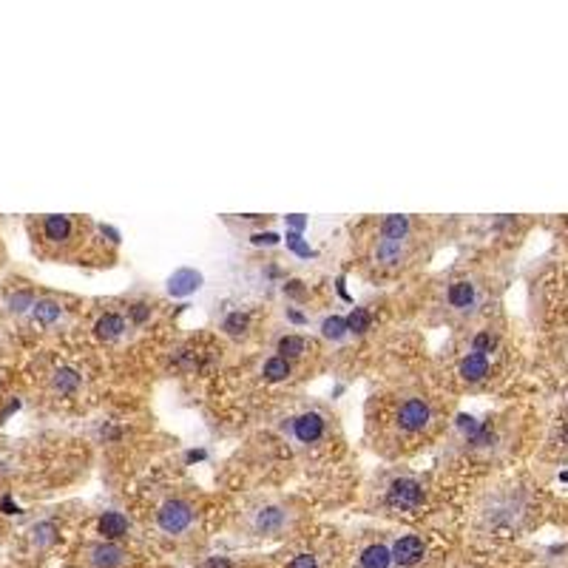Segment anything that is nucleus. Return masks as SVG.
Returning a JSON list of instances; mask_svg holds the SVG:
<instances>
[{
  "label": "nucleus",
  "mask_w": 568,
  "mask_h": 568,
  "mask_svg": "<svg viewBox=\"0 0 568 568\" xmlns=\"http://www.w3.org/2000/svg\"><path fill=\"white\" fill-rule=\"evenodd\" d=\"M157 523L165 534L171 537H179L182 531L191 528L193 523V509H191V503L185 500H168L160 506V512H157Z\"/></svg>",
  "instance_id": "1"
},
{
  "label": "nucleus",
  "mask_w": 568,
  "mask_h": 568,
  "mask_svg": "<svg viewBox=\"0 0 568 568\" xmlns=\"http://www.w3.org/2000/svg\"><path fill=\"white\" fill-rule=\"evenodd\" d=\"M250 528L259 537H279L287 528V509L284 506H261L250 517Z\"/></svg>",
  "instance_id": "2"
},
{
  "label": "nucleus",
  "mask_w": 568,
  "mask_h": 568,
  "mask_svg": "<svg viewBox=\"0 0 568 568\" xmlns=\"http://www.w3.org/2000/svg\"><path fill=\"white\" fill-rule=\"evenodd\" d=\"M386 500H390L395 509H418V506L424 503V486L418 481H412V477H398V481L390 483Z\"/></svg>",
  "instance_id": "3"
},
{
  "label": "nucleus",
  "mask_w": 568,
  "mask_h": 568,
  "mask_svg": "<svg viewBox=\"0 0 568 568\" xmlns=\"http://www.w3.org/2000/svg\"><path fill=\"white\" fill-rule=\"evenodd\" d=\"M390 554H393V560H395L398 565L412 568V565H418V562L427 557V543H424L418 534H406V537H398V540L393 543Z\"/></svg>",
  "instance_id": "4"
},
{
  "label": "nucleus",
  "mask_w": 568,
  "mask_h": 568,
  "mask_svg": "<svg viewBox=\"0 0 568 568\" xmlns=\"http://www.w3.org/2000/svg\"><path fill=\"white\" fill-rule=\"evenodd\" d=\"M429 418H432V409H429V404L421 401V398H409V401L401 404V409H398V424H401V429H406V432H421V429L429 424Z\"/></svg>",
  "instance_id": "5"
},
{
  "label": "nucleus",
  "mask_w": 568,
  "mask_h": 568,
  "mask_svg": "<svg viewBox=\"0 0 568 568\" xmlns=\"http://www.w3.org/2000/svg\"><path fill=\"white\" fill-rule=\"evenodd\" d=\"M293 435L302 443H316L324 435V418L318 412H304L293 421Z\"/></svg>",
  "instance_id": "6"
},
{
  "label": "nucleus",
  "mask_w": 568,
  "mask_h": 568,
  "mask_svg": "<svg viewBox=\"0 0 568 568\" xmlns=\"http://www.w3.org/2000/svg\"><path fill=\"white\" fill-rule=\"evenodd\" d=\"M202 287V276L196 270H191V267H182V270H176L171 279H168V293L173 298H185L191 293H196Z\"/></svg>",
  "instance_id": "7"
},
{
  "label": "nucleus",
  "mask_w": 568,
  "mask_h": 568,
  "mask_svg": "<svg viewBox=\"0 0 568 568\" xmlns=\"http://www.w3.org/2000/svg\"><path fill=\"white\" fill-rule=\"evenodd\" d=\"M92 565L94 568H119V565H126L128 554L123 549H117L114 543H97L92 546Z\"/></svg>",
  "instance_id": "8"
},
{
  "label": "nucleus",
  "mask_w": 568,
  "mask_h": 568,
  "mask_svg": "<svg viewBox=\"0 0 568 568\" xmlns=\"http://www.w3.org/2000/svg\"><path fill=\"white\" fill-rule=\"evenodd\" d=\"M94 333H97V338H103V341H117L119 336L126 333V318L117 316V313H105V316L97 318Z\"/></svg>",
  "instance_id": "9"
},
{
  "label": "nucleus",
  "mask_w": 568,
  "mask_h": 568,
  "mask_svg": "<svg viewBox=\"0 0 568 568\" xmlns=\"http://www.w3.org/2000/svg\"><path fill=\"white\" fill-rule=\"evenodd\" d=\"M97 531L105 537V540H119V537L128 534V520L119 512H105L100 517V523H97Z\"/></svg>",
  "instance_id": "10"
},
{
  "label": "nucleus",
  "mask_w": 568,
  "mask_h": 568,
  "mask_svg": "<svg viewBox=\"0 0 568 568\" xmlns=\"http://www.w3.org/2000/svg\"><path fill=\"white\" fill-rule=\"evenodd\" d=\"M461 375L466 381H481L489 375V358L486 355H477V352H469L463 361H461Z\"/></svg>",
  "instance_id": "11"
},
{
  "label": "nucleus",
  "mask_w": 568,
  "mask_h": 568,
  "mask_svg": "<svg viewBox=\"0 0 568 568\" xmlns=\"http://www.w3.org/2000/svg\"><path fill=\"white\" fill-rule=\"evenodd\" d=\"M390 562H393V554L386 546L375 543V546H367L361 551V568H390Z\"/></svg>",
  "instance_id": "12"
},
{
  "label": "nucleus",
  "mask_w": 568,
  "mask_h": 568,
  "mask_svg": "<svg viewBox=\"0 0 568 568\" xmlns=\"http://www.w3.org/2000/svg\"><path fill=\"white\" fill-rule=\"evenodd\" d=\"M409 233V219L406 216H386L381 222V236L386 242H401V239Z\"/></svg>",
  "instance_id": "13"
},
{
  "label": "nucleus",
  "mask_w": 568,
  "mask_h": 568,
  "mask_svg": "<svg viewBox=\"0 0 568 568\" xmlns=\"http://www.w3.org/2000/svg\"><path fill=\"white\" fill-rule=\"evenodd\" d=\"M449 304L458 310H466L474 304V284L472 282H455L449 287Z\"/></svg>",
  "instance_id": "14"
},
{
  "label": "nucleus",
  "mask_w": 568,
  "mask_h": 568,
  "mask_svg": "<svg viewBox=\"0 0 568 568\" xmlns=\"http://www.w3.org/2000/svg\"><path fill=\"white\" fill-rule=\"evenodd\" d=\"M43 230H46V239H51V242H66L71 236V222L69 216H49L43 222Z\"/></svg>",
  "instance_id": "15"
},
{
  "label": "nucleus",
  "mask_w": 568,
  "mask_h": 568,
  "mask_svg": "<svg viewBox=\"0 0 568 568\" xmlns=\"http://www.w3.org/2000/svg\"><path fill=\"white\" fill-rule=\"evenodd\" d=\"M77 386H80V372H77V370L63 367V370H57V372H54V390H57V393L69 395V393L77 390Z\"/></svg>",
  "instance_id": "16"
},
{
  "label": "nucleus",
  "mask_w": 568,
  "mask_h": 568,
  "mask_svg": "<svg viewBox=\"0 0 568 568\" xmlns=\"http://www.w3.org/2000/svg\"><path fill=\"white\" fill-rule=\"evenodd\" d=\"M261 375H264L267 381H284V378H290V361H287V358H282V355L267 358Z\"/></svg>",
  "instance_id": "17"
},
{
  "label": "nucleus",
  "mask_w": 568,
  "mask_h": 568,
  "mask_svg": "<svg viewBox=\"0 0 568 568\" xmlns=\"http://www.w3.org/2000/svg\"><path fill=\"white\" fill-rule=\"evenodd\" d=\"M344 321H347V333H367L370 330V313L364 307H355Z\"/></svg>",
  "instance_id": "18"
},
{
  "label": "nucleus",
  "mask_w": 568,
  "mask_h": 568,
  "mask_svg": "<svg viewBox=\"0 0 568 568\" xmlns=\"http://www.w3.org/2000/svg\"><path fill=\"white\" fill-rule=\"evenodd\" d=\"M321 333H324V338L341 341V338L347 336V321H344V318H338V316L324 318V324H321Z\"/></svg>",
  "instance_id": "19"
},
{
  "label": "nucleus",
  "mask_w": 568,
  "mask_h": 568,
  "mask_svg": "<svg viewBox=\"0 0 568 568\" xmlns=\"http://www.w3.org/2000/svg\"><path fill=\"white\" fill-rule=\"evenodd\" d=\"M304 338L302 336H284V338H279V352H282V358H295V355H302L304 352Z\"/></svg>",
  "instance_id": "20"
},
{
  "label": "nucleus",
  "mask_w": 568,
  "mask_h": 568,
  "mask_svg": "<svg viewBox=\"0 0 568 568\" xmlns=\"http://www.w3.org/2000/svg\"><path fill=\"white\" fill-rule=\"evenodd\" d=\"M60 316H63V310H60L57 302H37V304H35V318H37L40 324H51V321H57Z\"/></svg>",
  "instance_id": "21"
},
{
  "label": "nucleus",
  "mask_w": 568,
  "mask_h": 568,
  "mask_svg": "<svg viewBox=\"0 0 568 568\" xmlns=\"http://www.w3.org/2000/svg\"><path fill=\"white\" fill-rule=\"evenodd\" d=\"M248 324H250V318H248L245 313H239V310H236V313H230V316L225 318L222 327H225V333H227V336H242V333L248 330Z\"/></svg>",
  "instance_id": "22"
},
{
  "label": "nucleus",
  "mask_w": 568,
  "mask_h": 568,
  "mask_svg": "<svg viewBox=\"0 0 568 568\" xmlns=\"http://www.w3.org/2000/svg\"><path fill=\"white\" fill-rule=\"evenodd\" d=\"M32 534H35L32 540H35L37 546H51L54 537H57V528H54V523H40V526H35Z\"/></svg>",
  "instance_id": "23"
},
{
  "label": "nucleus",
  "mask_w": 568,
  "mask_h": 568,
  "mask_svg": "<svg viewBox=\"0 0 568 568\" xmlns=\"http://www.w3.org/2000/svg\"><path fill=\"white\" fill-rule=\"evenodd\" d=\"M494 344H497V341H494V336H492V333H477V336H474V341H472V350H474L477 355H486V352H492V350H494Z\"/></svg>",
  "instance_id": "24"
},
{
  "label": "nucleus",
  "mask_w": 568,
  "mask_h": 568,
  "mask_svg": "<svg viewBox=\"0 0 568 568\" xmlns=\"http://www.w3.org/2000/svg\"><path fill=\"white\" fill-rule=\"evenodd\" d=\"M401 256V242H386V239H384V242L378 245V259L381 261H395Z\"/></svg>",
  "instance_id": "25"
},
{
  "label": "nucleus",
  "mask_w": 568,
  "mask_h": 568,
  "mask_svg": "<svg viewBox=\"0 0 568 568\" xmlns=\"http://www.w3.org/2000/svg\"><path fill=\"white\" fill-rule=\"evenodd\" d=\"M287 568H318V560L313 554H295Z\"/></svg>",
  "instance_id": "26"
},
{
  "label": "nucleus",
  "mask_w": 568,
  "mask_h": 568,
  "mask_svg": "<svg viewBox=\"0 0 568 568\" xmlns=\"http://www.w3.org/2000/svg\"><path fill=\"white\" fill-rule=\"evenodd\" d=\"M287 245H290V248H293L298 256H313V250H310V248L302 242V236H298V233H287Z\"/></svg>",
  "instance_id": "27"
},
{
  "label": "nucleus",
  "mask_w": 568,
  "mask_h": 568,
  "mask_svg": "<svg viewBox=\"0 0 568 568\" xmlns=\"http://www.w3.org/2000/svg\"><path fill=\"white\" fill-rule=\"evenodd\" d=\"M131 318H134L137 324H145L148 318H151V307H148V304H134V307H131Z\"/></svg>",
  "instance_id": "28"
},
{
  "label": "nucleus",
  "mask_w": 568,
  "mask_h": 568,
  "mask_svg": "<svg viewBox=\"0 0 568 568\" xmlns=\"http://www.w3.org/2000/svg\"><path fill=\"white\" fill-rule=\"evenodd\" d=\"M28 304H32V293H17L15 298H12V310H26Z\"/></svg>",
  "instance_id": "29"
},
{
  "label": "nucleus",
  "mask_w": 568,
  "mask_h": 568,
  "mask_svg": "<svg viewBox=\"0 0 568 568\" xmlns=\"http://www.w3.org/2000/svg\"><path fill=\"white\" fill-rule=\"evenodd\" d=\"M202 568H230V560L227 557H207L202 562Z\"/></svg>",
  "instance_id": "30"
},
{
  "label": "nucleus",
  "mask_w": 568,
  "mask_h": 568,
  "mask_svg": "<svg viewBox=\"0 0 568 568\" xmlns=\"http://www.w3.org/2000/svg\"><path fill=\"white\" fill-rule=\"evenodd\" d=\"M253 242H256V245H276L279 236H276V233H256Z\"/></svg>",
  "instance_id": "31"
},
{
  "label": "nucleus",
  "mask_w": 568,
  "mask_h": 568,
  "mask_svg": "<svg viewBox=\"0 0 568 568\" xmlns=\"http://www.w3.org/2000/svg\"><path fill=\"white\" fill-rule=\"evenodd\" d=\"M287 222H290V227H295V230H304V225H307L304 216H287Z\"/></svg>",
  "instance_id": "32"
},
{
  "label": "nucleus",
  "mask_w": 568,
  "mask_h": 568,
  "mask_svg": "<svg viewBox=\"0 0 568 568\" xmlns=\"http://www.w3.org/2000/svg\"><path fill=\"white\" fill-rule=\"evenodd\" d=\"M3 512H6V515H17V506H15V503H12L9 497L3 500Z\"/></svg>",
  "instance_id": "33"
},
{
  "label": "nucleus",
  "mask_w": 568,
  "mask_h": 568,
  "mask_svg": "<svg viewBox=\"0 0 568 568\" xmlns=\"http://www.w3.org/2000/svg\"><path fill=\"white\" fill-rule=\"evenodd\" d=\"M103 236H111V242H119V233H117L114 227H105V225H103Z\"/></svg>",
  "instance_id": "34"
},
{
  "label": "nucleus",
  "mask_w": 568,
  "mask_h": 568,
  "mask_svg": "<svg viewBox=\"0 0 568 568\" xmlns=\"http://www.w3.org/2000/svg\"><path fill=\"white\" fill-rule=\"evenodd\" d=\"M284 290H290V293H295V295H298V293H302V287H298V282H290V284H287Z\"/></svg>",
  "instance_id": "35"
},
{
  "label": "nucleus",
  "mask_w": 568,
  "mask_h": 568,
  "mask_svg": "<svg viewBox=\"0 0 568 568\" xmlns=\"http://www.w3.org/2000/svg\"><path fill=\"white\" fill-rule=\"evenodd\" d=\"M290 318H293V321H298V324H302V321H304V316H302V313H298V310H290Z\"/></svg>",
  "instance_id": "36"
}]
</instances>
